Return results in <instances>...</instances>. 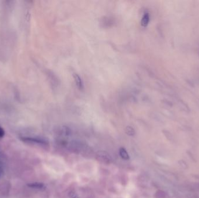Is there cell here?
Here are the masks:
<instances>
[{
  "instance_id": "obj_1",
  "label": "cell",
  "mask_w": 199,
  "mask_h": 198,
  "mask_svg": "<svg viewBox=\"0 0 199 198\" xmlns=\"http://www.w3.org/2000/svg\"><path fill=\"white\" fill-rule=\"evenodd\" d=\"M22 141L29 143H35V144H44L46 143L45 141L42 139H39L37 138L33 137H27V136H23L20 138Z\"/></svg>"
},
{
  "instance_id": "obj_2",
  "label": "cell",
  "mask_w": 199,
  "mask_h": 198,
  "mask_svg": "<svg viewBox=\"0 0 199 198\" xmlns=\"http://www.w3.org/2000/svg\"><path fill=\"white\" fill-rule=\"evenodd\" d=\"M27 186L33 189H43L44 187V185L43 183H40V182L29 183L27 184Z\"/></svg>"
},
{
  "instance_id": "obj_3",
  "label": "cell",
  "mask_w": 199,
  "mask_h": 198,
  "mask_svg": "<svg viewBox=\"0 0 199 198\" xmlns=\"http://www.w3.org/2000/svg\"><path fill=\"white\" fill-rule=\"evenodd\" d=\"M73 77H74V80L75 81L76 86L79 89H82L83 88V82H82V80H81V78L80 77V76L77 74H73Z\"/></svg>"
},
{
  "instance_id": "obj_4",
  "label": "cell",
  "mask_w": 199,
  "mask_h": 198,
  "mask_svg": "<svg viewBox=\"0 0 199 198\" xmlns=\"http://www.w3.org/2000/svg\"><path fill=\"white\" fill-rule=\"evenodd\" d=\"M150 21V15L148 13H145L143 16V18L141 20V25L142 26L145 27L148 25Z\"/></svg>"
},
{
  "instance_id": "obj_5",
  "label": "cell",
  "mask_w": 199,
  "mask_h": 198,
  "mask_svg": "<svg viewBox=\"0 0 199 198\" xmlns=\"http://www.w3.org/2000/svg\"><path fill=\"white\" fill-rule=\"evenodd\" d=\"M119 154L121 156V158L125 160H128L129 159V154L127 152V150L124 148H121L119 149Z\"/></svg>"
},
{
  "instance_id": "obj_6",
  "label": "cell",
  "mask_w": 199,
  "mask_h": 198,
  "mask_svg": "<svg viewBox=\"0 0 199 198\" xmlns=\"http://www.w3.org/2000/svg\"><path fill=\"white\" fill-rule=\"evenodd\" d=\"M178 105H179V106L182 108V109H184L185 110H189V109L188 108V106H187V105L183 101H182V100H179L178 101Z\"/></svg>"
},
{
  "instance_id": "obj_7",
  "label": "cell",
  "mask_w": 199,
  "mask_h": 198,
  "mask_svg": "<svg viewBox=\"0 0 199 198\" xmlns=\"http://www.w3.org/2000/svg\"><path fill=\"white\" fill-rule=\"evenodd\" d=\"M127 134L130 135H133L135 134V131L134 130L130 127H127Z\"/></svg>"
},
{
  "instance_id": "obj_8",
  "label": "cell",
  "mask_w": 199,
  "mask_h": 198,
  "mask_svg": "<svg viewBox=\"0 0 199 198\" xmlns=\"http://www.w3.org/2000/svg\"><path fill=\"white\" fill-rule=\"evenodd\" d=\"M4 173V167H3V164L0 161V178L3 175Z\"/></svg>"
},
{
  "instance_id": "obj_9",
  "label": "cell",
  "mask_w": 199,
  "mask_h": 198,
  "mask_svg": "<svg viewBox=\"0 0 199 198\" xmlns=\"http://www.w3.org/2000/svg\"><path fill=\"white\" fill-rule=\"evenodd\" d=\"M4 135H5V131L4 129L1 127H0V138L4 137Z\"/></svg>"
}]
</instances>
